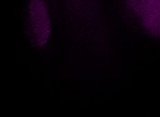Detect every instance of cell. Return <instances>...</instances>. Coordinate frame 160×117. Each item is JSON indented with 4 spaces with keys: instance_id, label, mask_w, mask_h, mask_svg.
<instances>
[{
    "instance_id": "obj_2",
    "label": "cell",
    "mask_w": 160,
    "mask_h": 117,
    "mask_svg": "<svg viewBox=\"0 0 160 117\" xmlns=\"http://www.w3.org/2000/svg\"><path fill=\"white\" fill-rule=\"evenodd\" d=\"M128 3L142 28L160 37V0H128Z\"/></svg>"
},
{
    "instance_id": "obj_1",
    "label": "cell",
    "mask_w": 160,
    "mask_h": 117,
    "mask_svg": "<svg viewBox=\"0 0 160 117\" xmlns=\"http://www.w3.org/2000/svg\"><path fill=\"white\" fill-rule=\"evenodd\" d=\"M28 28L32 41L41 47L51 36V23L45 0H30L28 7Z\"/></svg>"
}]
</instances>
